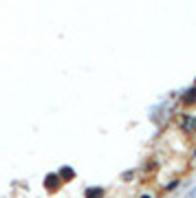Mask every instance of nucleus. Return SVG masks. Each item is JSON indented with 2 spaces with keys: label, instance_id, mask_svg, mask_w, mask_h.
<instances>
[{
  "label": "nucleus",
  "instance_id": "3",
  "mask_svg": "<svg viewBox=\"0 0 196 198\" xmlns=\"http://www.w3.org/2000/svg\"><path fill=\"white\" fill-rule=\"evenodd\" d=\"M141 198H150V196H141Z\"/></svg>",
  "mask_w": 196,
  "mask_h": 198
},
{
  "label": "nucleus",
  "instance_id": "2",
  "mask_svg": "<svg viewBox=\"0 0 196 198\" xmlns=\"http://www.w3.org/2000/svg\"><path fill=\"white\" fill-rule=\"evenodd\" d=\"M102 194H104L102 189H97V191H90V189H88V191H86V198H99Z\"/></svg>",
  "mask_w": 196,
  "mask_h": 198
},
{
  "label": "nucleus",
  "instance_id": "4",
  "mask_svg": "<svg viewBox=\"0 0 196 198\" xmlns=\"http://www.w3.org/2000/svg\"><path fill=\"white\" fill-rule=\"evenodd\" d=\"M194 156H196V152H194Z\"/></svg>",
  "mask_w": 196,
  "mask_h": 198
},
{
  "label": "nucleus",
  "instance_id": "1",
  "mask_svg": "<svg viewBox=\"0 0 196 198\" xmlns=\"http://www.w3.org/2000/svg\"><path fill=\"white\" fill-rule=\"evenodd\" d=\"M183 130L189 132V130H196V117H187L185 123H183Z\"/></svg>",
  "mask_w": 196,
  "mask_h": 198
}]
</instances>
